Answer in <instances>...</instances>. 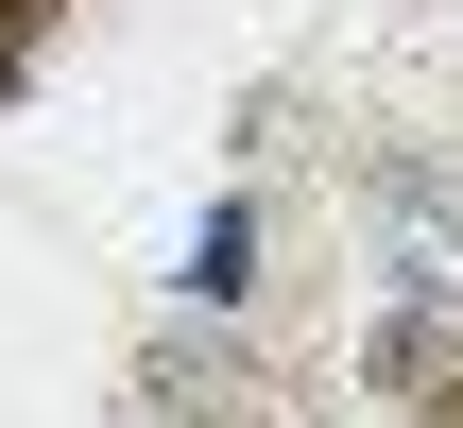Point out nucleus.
Wrapping results in <instances>:
<instances>
[{
    "instance_id": "nucleus-1",
    "label": "nucleus",
    "mask_w": 463,
    "mask_h": 428,
    "mask_svg": "<svg viewBox=\"0 0 463 428\" xmlns=\"http://www.w3.org/2000/svg\"><path fill=\"white\" fill-rule=\"evenodd\" d=\"M378 309H447L463 326V189L447 172H378Z\"/></svg>"
},
{
    "instance_id": "nucleus-2",
    "label": "nucleus",
    "mask_w": 463,
    "mask_h": 428,
    "mask_svg": "<svg viewBox=\"0 0 463 428\" xmlns=\"http://www.w3.org/2000/svg\"><path fill=\"white\" fill-rule=\"evenodd\" d=\"M258 292V206H206L189 223V309H241Z\"/></svg>"
}]
</instances>
